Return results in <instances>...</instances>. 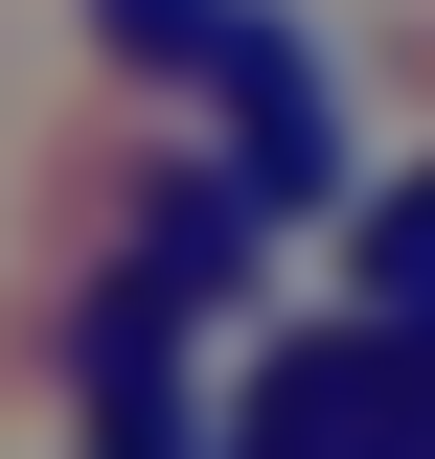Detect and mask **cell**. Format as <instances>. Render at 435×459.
<instances>
[{"instance_id":"7a4b0ae2","label":"cell","mask_w":435,"mask_h":459,"mask_svg":"<svg viewBox=\"0 0 435 459\" xmlns=\"http://www.w3.org/2000/svg\"><path fill=\"white\" fill-rule=\"evenodd\" d=\"M138 69H207L229 138H252V207H321V69L275 47V23H138Z\"/></svg>"},{"instance_id":"6da1fadb","label":"cell","mask_w":435,"mask_h":459,"mask_svg":"<svg viewBox=\"0 0 435 459\" xmlns=\"http://www.w3.org/2000/svg\"><path fill=\"white\" fill-rule=\"evenodd\" d=\"M252 459H435V368H413L389 322H321V344L252 391Z\"/></svg>"},{"instance_id":"3957f363","label":"cell","mask_w":435,"mask_h":459,"mask_svg":"<svg viewBox=\"0 0 435 459\" xmlns=\"http://www.w3.org/2000/svg\"><path fill=\"white\" fill-rule=\"evenodd\" d=\"M92 437L115 459H207V391H183V322H161V299L92 344Z\"/></svg>"},{"instance_id":"277c9868","label":"cell","mask_w":435,"mask_h":459,"mask_svg":"<svg viewBox=\"0 0 435 459\" xmlns=\"http://www.w3.org/2000/svg\"><path fill=\"white\" fill-rule=\"evenodd\" d=\"M367 276H389V299H435V184H413V207L367 230Z\"/></svg>"}]
</instances>
